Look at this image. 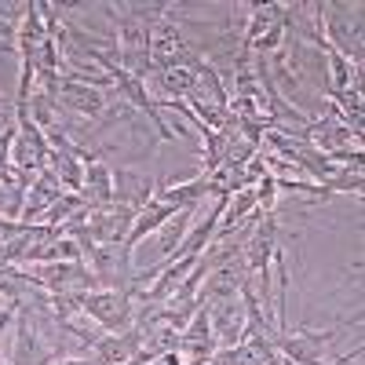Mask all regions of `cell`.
<instances>
[{
    "instance_id": "cell-11",
    "label": "cell",
    "mask_w": 365,
    "mask_h": 365,
    "mask_svg": "<svg viewBox=\"0 0 365 365\" xmlns=\"http://www.w3.org/2000/svg\"><path fill=\"white\" fill-rule=\"evenodd\" d=\"M81 197H84L88 208H106V205H113V172H110V165H106L103 158L91 161V165H84Z\"/></svg>"
},
{
    "instance_id": "cell-8",
    "label": "cell",
    "mask_w": 365,
    "mask_h": 365,
    "mask_svg": "<svg viewBox=\"0 0 365 365\" xmlns=\"http://www.w3.org/2000/svg\"><path fill=\"white\" fill-rule=\"evenodd\" d=\"M220 351L216 336H212V325H208V307H197V314L187 322V329L179 332V344L175 354L182 361H212V354Z\"/></svg>"
},
{
    "instance_id": "cell-10",
    "label": "cell",
    "mask_w": 365,
    "mask_h": 365,
    "mask_svg": "<svg viewBox=\"0 0 365 365\" xmlns=\"http://www.w3.org/2000/svg\"><path fill=\"white\" fill-rule=\"evenodd\" d=\"M66 190L63 187H58V179L44 168L34 182H29V194H26V205H22V223H41V216H44V212L58 201V197H63Z\"/></svg>"
},
{
    "instance_id": "cell-9",
    "label": "cell",
    "mask_w": 365,
    "mask_h": 365,
    "mask_svg": "<svg viewBox=\"0 0 365 365\" xmlns=\"http://www.w3.org/2000/svg\"><path fill=\"white\" fill-rule=\"evenodd\" d=\"M154 190H158V182L150 175H143V172H132V168L113 172V205H128V208L143 212L150 201H154Z\"/></svg>"
},
{
    "instance_id": "cell-2",
    "label": "cell",
    "mask_w": 365,
    "mask_h": 365,
    "mask_svg": "<svg viewBox=\"0 0 365 365\" xmlns=\"http://www.w3.org/2000/svg\"><path fill=\"white\" fill-rule=\"evenodd\" d=\"M201 51L182 37V29L175 26L172 15H165L154 34H150V63H154V73H165V70H194L201 63Z\"/></svg>"
},
{
    "instance_id": "cell-14",
    "label": "cell",
    "mask_w": 365,
    "mask_h": 365,
    "mask_svg": "<svg viewBox=\"0 0 365 365\" xmlns=\"http://www.w3.org/2000/svg\"><path fill=\"white\" fill-rule=\"evenodd\" d=\"M8 322H15V307H4V311H0V336H4Z\"/></svg>"
},
{
    "instance_id": "cell-6",
    "label": "cell",
    "mask_w": 365,
    "mask_h": 365,
    "mask_svg": "<svg viewBox=\"0 0 365 365\" xmlns=\"http://www.w3.org/2000/svg\"><path fill=\"white\" fill-rule=\"evenodd\" d=\"M143 344H146L143 325H132L125 332H103V340L91 347L84 358L96 361V365H125V361H132L143 351Z\"/></svg>"
},
{
    "instance_id": "cell-7",
    "label": "cell",
    "mask_w": 365,
    "mask_h": 365,
    "mask_svg": "<svg viewBox=\"0 0 365 365\" xmlns=\"http://www.w3.org/2000/svg\"><path fill=\"white\" fill-rule=\"evenodd\" d=\"M208 325H212V336H216L220 347L241 344V332H245V303H241V292L208 303Z\"/></svg>"
},
{
    "instance_id": "cell-13",
    "label": "cell",
    "mask_w": 365,
    "mask_h": 365,
    "mask_svg": "<svg viewBox=\"0 0 365 365\" xmlns=\"http://www.w3.org/2000/svg\"><path fill=\"white\" fill-rule=\"evenodd\" d=\"M84 208H88V205H84L81 194H63V197H58V201L44 212V216H41V223H48V227H63V223H70L77 212H84Z\"/></svg>"
},
{
    "instance_id": "cell-5",
    "label": "cell",
    "mask_w": 365,
    "mask_h": 365,
    "mask_svg": "<svg viewBox=\"0 0 365 365\" xmlns=\"http://www.w3.org/2000/svg\"><path fill=\"white\" fill-rule=\"evenodd\" d=\"M340 336V329H322V332H311V329H299V332H270L274 347L282 351L285 361L292 365H322V351Z\"/></svg>"
},
{
    "instance_id": "cell-4",
    "label": "cell",
    "mask_w": 365,
    "mask_h": 365,
    "mask_svg": "<svg viewBox=\"0 0 365 365\" xmlns=\"http://www.w3.org/2000/svg\"><path fill=\"white\" fill-rule=\"evenodd\" d=\"M15 120H19V132L11 139V165L26 175V179H37L44 168H48V154H51V146H48V135L29 120V113L22 106H15Z\"/></svg>"
},
{
    "instance_id": "cell-12",
    "label": "cell",
    "mask_w": 365,
    "mask_h": 365,
    "mask_svg": "<svg viewBox=\"0 0 365 365\" xmlns=\"http://www.w3.org/2000/svg\"><path fill=\"white\" fill-rule=\"evenodd\" d=\"M175 205H165V201H150L143 212H135V223H132V230H128V237H125V245H120V249H125V252H132L135 245H139V241L146 237V234H154V230H161L172 216H175Z\"/></svg>"
},
{
    "instance_id": "cell-1",
    "label": "cell",
    "mask_w": 365,
    "mask_h": 365,
    "mask_svg": "<svg viewBox=\"0 0 365 365\" xmlns=\"http://www.w3.org/2000/svg\"><path fill=\"white\" fill-rule=\"evenodd\" d=\"M55 110L58 113H70L77 117L81 125H96V128H106L110 120V99H106V88H96L88 81H77V77H58L55 84Z\"/></svg>"
},
{
    "instance_id": "cell-3",
    "label": "cell",
    "mask_w": 365,
    "mask_h": 365,
    "mask_svg": "<svg viewBox=\"0 0 365 365\" xmlns=\"http://www.w3.org/2000/svg\"><path fill=\"white\" fill-rule=\"evenodd\" d=\"M84 318H91L103 332H125L135 325V299L120 289H91L81 303Z\"/></svg>"
}]
</instances>
